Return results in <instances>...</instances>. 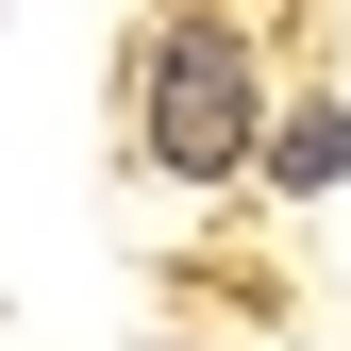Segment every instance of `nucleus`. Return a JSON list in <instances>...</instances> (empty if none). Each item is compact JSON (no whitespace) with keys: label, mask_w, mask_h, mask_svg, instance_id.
Instances as JSON below:
<instances>
[{"label":"nucleus","mask_w":351,"mask_h":351,"mask_svg":"<svg viewBox=\"0 0 351 351\" xmlns=\"http://www.w3.org/2000/svg\"><path fill=\"white\" fill-rule=\"evenodd\" d=\"M151 167H167V184H234V167H251V51L217 17H184L151 51Z\"/></svg>","instance_id":"nucleus-1"},{"label":"nucleus","mask_w":351,"mask_h":351,"mask_svg":"<svg viewBox=\"0 0 351 351\" xmlns=\"http://www.w3.org/2000/svg\"><path fill=\"white\" fill-rule=\"evenodd\" d=\"M335 167H351V117L318 101V117H285V134H268V184H335Z\"/></svg>","instance_id":"nucleus-2"}]
</instances>
